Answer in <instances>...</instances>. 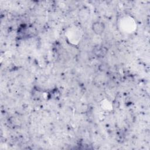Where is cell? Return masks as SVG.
<instances>
[{"label": "cell", "instance_id": "obj_1", "mask_svg": "<svg viewBox=\"0 0 150 150\" xmlns=\"http://www.w3.org/2000/svg\"><path fill=\"white\" fill-rule=\"evenodd\" d=\"M105 26L103 23L100 22H96L93 24L92 29L93 32L97 35L101 34L104 30Z\"/></svg>", "mask_w": 150, "mask_h": 150}, {"label": "cell", "instance_id": "obj_2", "mask_svg": "<svg viewBox=\"0 0 150 150\" xmlns=\"http://www.w3.org/2000/svg\"><path fill=\"white\" fill-rule=\"evenodd\" d=\"M94 52L98 57H104L107 52V49L104 46H98L94 49Z\"/></svg>", "mask_w": 150, "mask_h": 150}]
</instances>
